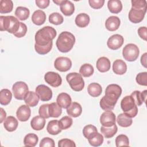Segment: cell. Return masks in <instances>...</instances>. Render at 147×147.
Returning <instances> with one entry per match:
<instances>
[{
  "label": "cell",
  "instance_id": "50",
  "mask_svg": "<svg viewBox=\"0 0 147 147\" xmlns=\"http://www.w3.org/2000/svg\"><path fill=\"white\" fill-rule=\"evenodd\" d=\"M40 147H54L55 146V142L54 140L49 137H45L42 138L40 144Z\"/></svg>",
  "mask_w": 147,
  "mask_h": 147
},
{
  "label": "cell",
  "instance_id": "32",
  "mask_svg": "<svg viewBox=\"0 0 147 147\" xmlns=\"http://www.w3.org/2000/svg\"><path fill=\"white\" fill-rule=\"evenodd\" d=\"M118 127L115 124L111 126H102L100 127V131L106 138L113 137L117 132Z\"/></svg>",
  "mask_w": 147,
  "mask_h": 147
},
{
  "label": "cell",
  "instance_id": "8",
  "mask_svg": "<svg viewBox=\"0 0 147 147\" xmlns=\"http://www.w3.org/2000/svg\"><path fill=\"white\" fill-rule=\"evenodd\" d=\"M55 68L60 72H66L70 69L72 66L71 60L67 57H59L54 63Z\"/></svg>",
  "mask_w": 147,
  "mask_h": 147
},
{
  "label": "cell",
  "instance_id": "9",
  "mask_svg": "<svg viewBox=\"0 0 147 147\" xmlns=\"http://www.w3.org/2000/svg\"><path fill=\"white\" fill-rule=\"evenodd\" d=\"M146 11V9H136L131 7L129 13V19L134 24L139 23L143 20Z\"/></svg>",
  "mask_w": 147,
  "mask_h": 147
},
{
  "label": "cell",
  "instance_id": "51",
  "mask_svg": "<svg viewBox=\"0 0 147 147\" xmlns=\"http://www.w3.org/2000/svg\"><path fill=\"white\" fill-rule=\"evenodd\" d=\"M27 32V26L26 25L23 23V22H20V27L18 29V30L17 31V33H16L15 34H14V35L18 37V38H21L24 37Z\"/></svg>",
  "mask_w": 147,
  "mask_h": 147
},
{
  "label": "cell",
  "instance_id": "23",
  "mask_svg": "<svg viewBox=\"0 0 147 147\" xmlns=\"http://www.w3.org/2000/svg\"><path fill=\"white\" fill-rule=\"evenodd\" d=\"M60 10L64 15L66 16H70L74 13V5L69 1L63 0L60 5Z\"/></svg>",
  "mask_w": 147,
  "mask_h": 147
},
{
  "label": "cell",
  "instance_id": "29",
  "mask_svg": "<svg viewBox=\"0 0 147 147\" xmlns=\"http://www.w3.org/2000/svg\"><path fill=\"white\" fill-rule=\"evenodd\" d=\"M109 11L114 14L119 13L122 9V5L119 0H110L107 2Z\"/></svg>",
  "mask_w": 147,
  "mask_h": 147
},
{
  "label": "cell",
  "instance_id": "22",
  "mask_svg": "<svg viewBox=\"0 0 147 147\" xmlns=\"http://www.w3.org/2000/svg\"><path fill=\"white\" fill-rule=\"evenodd\" d=\"M96 66L99 72H106L110 69V61L106 57H101L98 59Z\"/></svg>",
  "mask_w": 147,
  "mask_h": 147
},
{
  "label": "cell",
  "instance_id": "12",
  "mask_svg": "<svg viewBox=\"0 0 147 147\" xmlns=\"http://www.w3.org/2000/svg\"><path fill=\"white\" fill-rule=\"evenodd\" d=\"M115 115L111 110L105 111L100 117V122L104 126H111L115 124Z\"/></svg>",
  "mask_w": 147,
  "mask_h": 147
},
{
  "label": "cell",
  "instance_id": "52",
  "mask_svg": "<svg viewBox=\"0 0 147 147\" xmlns=\"http://www.w3.org/2000/svg\"><path fill=\"white\" fill-rule=\"evenodd\" d=\"M90 6L94 9H99L101 8L105 3V0H89Z\"/></svg>",
  "mask_w": 147,
  "mask_h": 147
},
{
  "label": "cell",
  "instance_id": "40",
  "mask_svg": "<svg viewBox=\"0 0 147 147\" xmlns=\"http://www.w3.org/2000/svg\"><path fill=\"white\" fill-rule=\"evenodd\" d=\"M53 45V42H50L46 45H38L36 44H34V49L37 53L40 55H45L49 52L52 49Z\"/></svg>",
  "mask_w": 147,
  "mask_h": 147
},
{
  "label": "cell",
  "instance_id": "27",
  "mask_svg": "<svg viewBox=\"0 0 147 147\" xmlns=\"http://www.w3.org/2000/svg\"><path fill=\"white\" fill-rule=\"evenodd\" d=\"M90 18L89 16L86 13H80L75 18V24L79 28H84L90 23Z\"/></svg>",
  "mask_w": 147,
  "mask_h": 147
},
{
  "label": "cell",
  "instance_id": "49",
  "mask_svg": "<svg viewBox=\"0 0 147 147\" xmlns=\"http://www.w3.org/2000/svg\"><path fill=\"white\" fill-rule=\"evenodd\" d=\"M131 7L136 9H146V1L145 0H132Z\"/></svg>",
  "mask_w": 147,
  "mask_h": 147
},
{
  "label": "cell",
  "instance_id": "16",
  "mask_svg": "<svg viewBox=\"0 0 147 147\" xmlns=\"http://www.w3.org/2000/svg\"><path fill=\"white\" fill-rule=\"evenodd\" d=\"M122 94L121 87L116 84H111L107 86L105 90V95L112 96L118 99Z\"/></svg>",
  "mask_w": 147,
  "mask_h": 147
},
{
  "label": "cell",
  "instance_id": "39",
  "mask_svg": "<svg viewBox=\"0 0 147 147\" xmlns=\"http://www.w3.org/2000/svg\"><path fill=\"white\" fill-rule=\"evenodd\" d=\"M94 71V69L92 65L87 63L83 64L79 69L80 74L86 78L91 76L93 74Z\"/></svg>",
  "mask_w": 147,
  "mask_h": 147
},
{
  "label": "cell",
  "instance_id": "2",
  "mask_svg": "<svg viewBox=\"0 0 147 147\" xmlns=\"http://www.w3.org/2000/svg\"><path fill=\"white\" fill-rule=\"evenodd\" d=\"M56 30L49 26H44L39 29L35 34V41L38 45H46L55 38L56 36Z\"/></svg>",
  "mask_w": 147,
  "mask_h": 147
},
{
  "label": "cell",
  "instance_id": "26",
  "mask_svg": "<svg viewBox=\"0 0 147 147\" xmlns=\"http://www.w3.org/2000/svg\"><path fill=\"white\" fill-rule=\"evenodd\" d=\"M18 125V123L17 119H16L15 117L13 116H9L5 119L3 123V126L7 131L11 132L16 130Z\"/></svg>",
  "mask_w": 147,
  "mask_h": 147
},
{
  "label": "cell",
  "instance_id": "28",
  "mask_svg": "<svg viewBox=\"0 0 147 147\" xmlns=\"http://www.w3.org/2000/svg\"><path fill=\"white\" fill-rule=\"evenodd\" d=\"M47 130L49 134L52 135H57L61 131V129L59 125V121H50L47 126Z\"/></svg>",
  "mask_w": 147,
  "mask_h": 147
},
{
  "label": "cell",
  "instance_id": "45",
  "mask_svg": "<svg viewBox=\"0 0 147 147\" xmlns=\"http://www.w3.org/2000/svg\"><path fill=\"white\" fill-rule=\"evenodd\" d=\"M136 80L140 85L147 86V72H144L138 74L136 76Z\"/></svg>",
  "mask_w": 147,
  "mask_h": 147
},
{
  "label": "cell",
  "instance_id": "47",
  "mask_svg": "<svg viewBox=\"0 0 147 147\" xmlns=\"http://www.w3.org/2000/svg\"><path fill=\"white\" fill-rule=\"evenodd\" d=\"M38 113L40 116L44 118H49L50 117L49 114V104H44L41 105L38 110Z\"/></svg>",
  "mask_w": 147,
  "mask_h": 147
},
{
  "label": "cell",
  "instance_id": "11",
  "mask_svg": "<svg viewBox=\"0 0 147 147\" xmlns=\"http://www.w3.org/2000/svg\"><path fill=\"white\" fill-rule=\"evenodd\" d=\"M44 80L48 84L53 87H57L62 83L60 75L55 72H48L44 75Z\"/></svg>",
  "mask_w": 147,
  "mask_h": 147
},
{
  "label": "cell",
  "instance_id": "46",
  "mask_svg": "<svg viewBox=\"0 0 147 147\" xmlns=\"http://www.w3.org/2000/svg\"><path fill=\"white\" fill-rule=\"evenodd\" d=\"M130 96L133 98L136 105L137 106H141L142 103L144 102L142 98V95L141 92L140 91H134L133 92Z\"/></svg>",
  "mask_w": 147,
  "mask_h": 147
},
{
  "label": "cell",
  "instance_id": "48",
  "mask_svg": "<svg viewBox=\"0 0 147 147\" xmlns=\"http://www.w3.org/2000/svg\"><path fill=\"white\" fill-rule=\"evenodd\" d=\"M58 146L59 147H75L76 144L74 141L70 139L64 138L59 141Z\"/></svg>",
  "mask_w": 147,
  "mask_h": 147
},
{
  "label": "cell",
  "instance_id": "4",
  "mask_svg": "<svg viewBox=\"0 0 147 147\" xmlns=\"http://www.w3.org/2000/svg\"><path fill=\"white\" fill-rule=\"evenodd\" d=\"M121 107L123 113L131 118L136 117L138 113L137 106L130 95L126 96L122 99Z\"/></svg>",
  "mask_w": 147,
  "mask_h": 147
},
{
  "label": "cell",
  "instance_id": "34",
  "mask_svg": "<svg viewBox=\"0 0 147 147\" xmlns=\"http://www.w3.org/2000/svg\"><path fill=\"white\" fill-rule=\"evenodd\" d=\"M15 16L21 21L26 20L30 14L29 10L23 6H18L16 8L15 11Z\"/></svg>",
  "mask_w": 147,
  "mask_h": 147
},
{
  "label": "cell",
  "instance_id": "15",
  "mask_svg": "<svg viewBox=\"0 0 147 147\" xmlns=\"http://www.w3.org/2000/svg\"><path fill=\"white\" fill-rule=\"evenodd\" d=\"M31 114V110L29 106L23 105L17 109L16 115L18 119L21 122H25L29 119Z\"/></svg>",
  "mask_w": 147,
  "mask_h": 147
},
{
  "label": "cell",
  "instance_id": "1",
  "mask_svg": "<svg viewBox=\"0 0 147 147\" xmlns=\"http://www.w3.org/2000/svg\"><path fill=\"white\" fill-rule=\"evenodd\" d=\"M75 42L74 35L69 32H61L56 42V45L59 51L63 53H66L72 49Z\"/></svg>",
  "mask_w": 147,
  "mask_h": 147
},
{
  "label": "cell",
  "instance_id": "42",
  "mask_svg": "<svg viewBox=\"0 0 147 147\" xmlns=\"http://www.w3.org/2000/svg\"><path fill=\"white\" fill-rule=\"evenodd\" d=\"M72 119L68 116H64L59 121L61 130H65L70 127L72 124Z\"/></svg>",
  "mask_w": 147,
  "mask_h": 147
},
{
  "label": "cell",
  "instance_id": "37",
  "mask_svg": "<svg viewBox=\"0 0 147 147\" xmlns=\"http://www.w3.org/2000/svg\"><path fill=\"white\" fill-rule=\"evenodd\" d=\"M62 113L61 107L56 103L52 102L49 104V114L50 117L57 118Z\"/></svg>",
  "mask_w": 147,
  "mask_h": 147
},
{
  "label": "cell",
  "instance_id": "58",
  "mask_svg": "<svg viewBox=\"0 0 147 147\" xmlns=\"http://www.w3.org/2000/svg\"><path fill=\"white\" fill-rule=\"evenodd\" d=\"M63 1V0H55V1L53 0V2L54 3H55L56 4H57V5H60L61 3H62Z\"/></svg>",
  "mask_w": 147,
  "mask_h": 147
},
{
  "label": "cell",
  "instance_id": "21",
  "mask_svg": "<svg viewBox=\"0 0 147 147\" xmlns=\"http://www.w3.org/2000/svg\"><path fill=\"white\" fill-rule=\"evenodd\" d=\"M39 96L33 91H28L24 97V102L25 103L30 107H34L37 106L39 101Z\"/></svg>",
  "mask_w": 147,
  "mask_h": 147
},
{
  "label": "cell",
  "instance_id": "54",
  "mask_svg": "<svg viewBox=\"0 0 147 147\" xmlns=\"http://www.w3.org/2000/svg\"><path fill=\"white\" fill-rule=\"evenodd\" d=\"M146 33H147V29L145 26H142L138 28V34L139 36L142 38L144 40H146Z\"/></svg>",
  "mask_w": 147,
  "mask_h": 147
},
{
  "label": "cell",
  "instance_id": "53",
  "mask_svg": "<svg viewBox=\"0 0 147 147\" xmlns=\"http://www.w3.org/2000/svg\"><path fill=\"white\" fill-rule=\"evenodd\" d=\"M50 3L49 0H36V5L41 9H45L47 7Z\"/></svg>",
  "mask_w": 147,
  "mask_h": 147
},
{
  "label": "cell",
  "instance_id": "43",
  "mask_svg": "<svg viewBox=\"0 0 147 147\" xmlns=\"http://www.w3.org/2000/svg\"><path fill=\"white\" fill-rule=\"evenodd\" d=\"M115 145L117 147L122 146H129V140L128 137L125 134H120L115 138Z\"/></svg>",
  "mask_w": 147,
  "mask_h": 147
},
{
  "label": "cell",
  "instance_id": "10",
  "mask_svg": "<svg viewBox=\"0 0 147 147\" xmlns=\"http://www.w3.org/2000/svg\"><path fill=\"white\" fill-rule=\"evenodd\" d=\"M36 92L38 95L41 101H49L52 97V92L51 89L44 85L40 84L36 88Z\"/></svg>",
  "mask_w": 147,
  "mask_h": 147
},
{
  "label": "cell",
  "instance_id": "24",
  "mask_svg": "<svg viewBox=\"0 0 147 147\" xmlns=\"http://www.w3.org/2000/svg\"><path fill=\"white\" fill-rule=\"evenodd\" d=\"M46 20V14L41 10H37L32 14V21L33 23L37 25H41Z\"/></svg>",
  "mask_w": 147,
  "mask_h": 147
},
{
  "label": "cell",
  "instance_id": "7",
  "mask_svg": "<svg viewBox=\"0 0 147 147\" xmlns=\"http://www.w3.org/2000/svg\"><path fill=\"white\" fill-rule=\"evenodd\" d=\"M12 91L14 98L18 100H23L25 96L29 91L28 85L24 82H17L13 87Z\"/></svg>",
  "mask_w": 147,
  "mask_h": 147
},
{
  "label": "cell",
  "instance_id": "33",
  "mask_svg": "<svg viewBox=\"0 0 147 147\" xmlns=\"http://www.w3.org/2000/svg\"><path fill=\"white\" fill-rule=\"evenodd\" d=\"M12 94L11 91L6 88L1 90L0 92V103L2 105H7L11 101Z\"/></svg>",
  "mask_w": 147,
  "mask_h": 147
},
{
  "label": "cell",
  "instance_id": "31",
  "mask_svg": "<svg viewBox=\"0 0 147 147\" xmlns=\"http://www.w3.org/2000/svg\"><path fill=\"white\" fill-rule=\"evenodd\" d=\"M117 122L120 126L127 127L132 124L133 121L131 117H129L125 113H121L118 115Z\"/></svg>",
  "mask_w": 147,
  "mask_h": 147
},
{
  "label": "cell",
  "instance_id": "14",
  "mask_svg": "<svg viewBox=\"0 0 147 147\" xmlns=\"http://www.w3.org/2000/svg\"><path fill=\"white\" fill-rule=\"evenodd\" d=\"M117 100V99L111 96L105 95L100 99L99 105L103 110H111L114 109Z\"/></svg>",
  "mask_w": 147,
  "mask_h": 147
},
{
  "label": "cell",
  "instance_id": "55",
  "mask_svg": "<svg viewBox=\"0 0 147 147\" xmlns=\"http://www.w3.org/2000/svg\"><path fill=\"white\" fill-rule=\"evenodd\" d=\"M146 56L147 53H144L141 57V63L145 68H146Z\"/></svg>",
  "mask_w": 147,
  "mask_h": 147
},
{
  "label": "cell",
  "instance_id": "25",
  "mask_svg": "<svg viewBox=\"0 0 147 147\" xmlns=\"http://www.w3.org/2000/svg\"><path fill=\"white\" fill-rule=\"evenodd\" d=\"M45 124V119L40 115L34 117L30 121V126L35 130H42Z\"/></svg>",
  "mask_w": 147,
  "mask_h": 147
},
{
  "label": "cell",
  "instance_id": "19",
  "mask_svg": "<svg viewBox=\"0 0 147 147\" xmlns=\"http://www.w3.org/2000/svg\"><path fill=\"white\" fill-rule=\"evenodd\" d=\"M113 71L117 75H123L127 71L126 64L122 60L117 59L113 64Z\"/></svg>",
  "mask_w": 147,
  "mask_h": 147
},
{
  "label": "cell",
  "instance_id": "44",
  "mask_svg": "<svg viewBox=\"0 0 147 147\" xmlns=\"http://www.w3.org/2000/svg\"><path fill=\"white\" fill-rule=\"evenodd\" d=\"M98 132L96 127L92 125H87L83 129V134L85 138L88 139L92 134Z\"/></svg>",
  "mask_w": 147,
  "mask_h": 147
},
{
  "label": "cell",
  "instance_id": "5",
  "mask_svg": "<svg viewBox=\"0 0 147 147\" xmlns=\"http://www.w3.org/2000/svg\"><path fill=\"white\" fill-rule=\"evenodd\" d=\"M66 79L74 91H80L84 87V81L80 74L71 72L67 75Z\"/></svg>",
  "mask_w": 147,
  "mask_h": 147
},
{
  "label": "cell",
  "instance_id": "56",
  "mask_svg": "<svg viewBox=\"0 0 147 147\" xmlns=\"http://www.w3.org/2000/svg\"><path fill=\"white\" fill-rule=\"evenodd\" d=\"M0 110H1V121H0V123H2V122L4 120H5V119H6V113L3 110V109L2 108H1Z\"/></svg>",
  "mask_w": 147,
  "mask_h": 147
},
{
  "label": "cell",
  "instance_id": "3",
  "mask_svg": "<svg viewBox=\"0 0 147 147\" xmlns=\"http://www.w3.org/2000/svg\"><path fill=\"white\" fill-rule=\"evenodd\" d=\"M20 22L18 20L12 16H0V30L7 31L10 33L15 34L20 27Z\"/></svg>",
  "mask_w": 147,
  "mask_h": 147
},
{
  "label": "cell",
  "instance_id": "36",
  "mask_svg": "<svg viewBox=\"0 0 147 147\" xmlns=\"http://www.w3.org/2000/svg\"><path fill=\"white\" fill-rule=\"evenodd\" d=\"M38 141V136L34 133H29L25 136L24 139V144L25 146H35Z\"/></svg>",
  "mask_w": 147,
  "mask_h": 147
},
{
  "label": "cell",
  "instance_id": "30",
  "mask_svg": "<svg viewBox=\"0 0 147 147\" xmlns=\"http://www.w3.org/2000/svg\"><path fill=\"white\" fill-rule=\"evenodd\" d=\"M87 91L91 96L98 97L102 94V88L99 84L92 83L88 86Z\"/></svg>",
  "mask_w": 147,
  "mask_h": 147
},
{
  "label": "cell",
  "instance_id": "35",
  "mask_svg": "<svg viewBox=\"0 0 147 147\" xmlns=\"http://www.w3.org/2000/svg\"><path fill=\"white\" fill-rule=\"evenodd\" d=\"M88 141L91 146H99L101 145L103 142V137L100 133L96 132L88 138Z\"/></svg>",
  "mask_w": 147,
  "mask_h": 147
},
{
  "label": "cell",
  "instance_id": "20",
  "mask_svg": "<svg viewBox=\"0 0 147 147\" xmlns=\"http://www.w3.org/2000/svg\"><path fill=\"white\" fill-rule=\"evenodd\" d=\"M82 112V108L81 105L76 102L71 103L69 107L67 109V114L72 117L76 118L80 115Z\"/></svg>",
  "mask_w": 147,
  "mask_h": 147
},
{
  "label": "cell",
  "instance_id": "41",
  "mask_svg": "<svg viewBox=\"0 0 147 147\" xmlns=\"http://www.w3.org/2000/svg\"><path fill=\"white\" fill-rule=\"evenodd\" d=\"M64 21V18L62 16L61 14L57 12L53 13L51 14L49 16V21L50 23L55 25H60Z\"/></svg>",
  "mask_w": 147,
  "mask_h": 147
},
{
  "label": "cell",
  "instance_id": "13",
  "mask_svg": "<svg viewBox=\"0 0 147 147\" xmlns=\"http://www.w3.org/2000/svg\"><path fill=\"white\" fill-rule=\"evenodd\" d=\"M123 37L118 34L112 35L107 40V47L112 50H117L119 49L123 44Z\"/></svg>",
  "mask_w": 147,
  "mask_h": 147
},
{
  "label": "cell",
  "instance_id": "17",
  "mask_svg": "<svg viewBox=\"0 0 147 147\" xmlns=\"http://www.w3.org/2000/svg\"><path fill=\"white\" fill-rule=\"evenodd\" d=\"M120 20L117 16H110L106 21V28L109 31H115L117 30L120 25Z\"/></svg>",
  "mask_w": 147,
  "mask_h": 147
},
{
  "label": "cell",
  "instance_id": "6",
  "mask_svg": "<svg viewBox=\"0 0 147 147\" xmlns=\"http://www.w3.org/2000/svg\"><path fill=\"white\" fill-rule=\"evenodd\" d=\"M140 51L138 47L134 44H128L125 46L122 51L123 58L128 61H134L139 56Z\"/></svg>",
  "mask_w": 147,
  "mask_h": 147
},
{
  "label": "cell",
  "instance_id": "38",
  "mask_svg": "<svg viewBox=\"0 0 147 147\" xmlns=\"http://www.w3.org/2000/svg\"><path fill=\"white\" fill-rule=\"evenodd\" d=\"M13 3L11 0H1L0 1V13H8L12 11Z\"/></svg>",
  "mask_w": 147,
  "mask_h": 147
},
{
  "label": "cell",
  "instance_id": "18",
  "mask_svg": "<svg viewBox=\"0 0 147 147\" xmlns=\"http://www.w3.org/2000/svg\"><path fill=\"white\" fill-rule=\"evenodd\" d=\"M57 103L62 108L67 109L71 103V98L69 94L65 92L59 94L56 99Z\"/></svg>",
  "mask_w": 147,
  "mask_h": 147
},
{
  "label": "cell",
  "instance_id": "57",
  "mask_svg": "<svg viewBox=\"0 0 147 147\" xmlns=\"http://www.w3.org/2000/svg\"><path fill=\"white\" fill-rule=\"evenodd\" d=\"M141 95H142V98L143 99L144 102H146V96H147V90H144L141 92Z\"/></svg>",
  "mask_w": 147,
  "mask_h": 147
}]
</instances>
